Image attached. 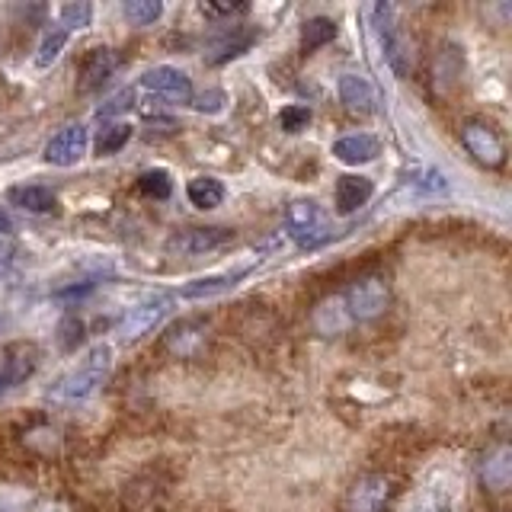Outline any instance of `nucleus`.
<instances>
[{
    "instance_id": "412c9836",
    "label": "nucleus",
    "mask_w": 512,
    "mask_h": 512,
    "mask_svg": "<svg viewBox=\"0 0 512 512\" xmlns=\"http://www.w3.org/2000/svg\"><path fill=\"white\" fill-rule=\"evenodd\" d=\"M253 42H256V32H253V29H237L231 39H224V42H218V45L212 48V55H208V61H212V64H224V61H231V58H237V55H244Z\"/></svg>"
},
{
    "instance_id": "6e6552de",
    "label": "nucleus",
    "mask_w": 512,
    "mask_h": 512,
    "mask_svg": "<svg viewBox=\"0 0 512 512\" xmlns=\"http://www.w3.org/2000/svg\"><path fill=\"white\" fill-rule=\"evenodd\" d=\"M375 16H378V36L384 45V55H388V64L394 68L397 77H404L410 71V42L404 39V32H400V26L394 23V7L378 4Z\"/></svg>"
},
{
    "instance_id": "a878e982",
    "label": "nucleus",
    "mask_w": 512,
    "mask_h": 512,
    "mask_svg": "<svg viewBox=\"0 0 512 512\" xmlns=\"http://www.w3.org/2000/svg\"><path fill=\"white\" fill-rule=\"evenodd\" d=\"M276 122H279V128L282 132H288V135H298V132H304V128L311 125V109L308 106H285L279 116H276Z\"/></svg>"
},
{
    "instance_id": "ddd939ff",
    "label": "nucleus",
    "mask_w": 512,
    "mask_h": 512,
    "mask_svg": "<svg viewBox=\"0 0 512 512\" xmlns=\"http://www.w3.org/2000/svg\"><path fill=\"white\" fill-rule=\"evenodd\" d=\"M378 154H381V141L375 135H365V132L343 135L340 141H333V157L340 160V164H349V167L368 164V160H375Z\"/></svg>"
},
{
    "instance_id": "5701e85b",
    "label": "nucleus",
    "mask_w": 512,
    "mask_h": 512,
    "mask_svg": "<svg viewBox=\"0 0 512 512\" xmlns=\"http://www.w3.org/2000/svg\"><path fill=\"white\" fill-rule=\"evenodd\" d=\"M64 45H68V29H61L58 23H52V29L45 32V39H42L39 52H36L39 68H48V64H52L64 52Z\"/></svg>"
},
{
    "instance_id": "423d86ee",
    "label": "nucleus",
    "mask_w": 512,
    "mask_h": 512,
    "mask_svg": "<svg viewBox=\"0 0 512 512\" xmlns=\"http://www.w3.org/2000/svg\"><path fill=\"white\" fill-rule=\"evenodd\" d=\"M461 144L468 148V154L477 160V164H484L490 170L506 164V144L487 122H464L461 125Z\"/></svg>"
},
{
    "instance_id": "f3484780",
    "label": "nucleus",
    "mask_w": 512,
    "mask_h": 512,
    "mask_svg": "<svg viewBox=\"0 0 512 512\" xmlns=\"http://www.w3.org/2000/svg\"><path fill=\"white\" fill-rule=\"evenodd\" d=\"M250 266L244 269H234V272H218V276H202V279H192L189 285H183V298H212L221 292H231L237 282H244L250 276Z\"/></svg>"
},
{
    "instance_id": "7ed1b4c3",
    "label": "nucleus",
    "mask_w": 512,
    "mask_h": 512,
    "mask_svg": "<svg viewBox=\"0 0 512 512\" xmlns=\"http://www.w3.org/2000/svg\"><path fill=\"white\" fill-rule=\"evenodd\" d=\"M343 308L349 314V320H378L384 311L391 308V285L384 276L372 272V276H362L356 282H349V288L343 292Z\"/></svg>"
},
{
    "instance_id": "c756f323",
    "label": "nucleus",
    "mask_w": 512,
    "mask_h": 512,
    "mask_svg": "<svg viewBox=\"0 0 512 512\" xmlns=\"http://www.w3.org/2000/svg\"><path fill=\"white\" fill-rule=\"evenodd\" d=\"M208 16H231V13H247V4H202Z\"/></svg>"
},
{
    "instance_id": "6ab92c4d",
    "label": "nucleus",
    "mask_w": 512,
    "mask_h": 512,
    "mask_svg": "<svg viewBox=\"0 0 512 512\" xmlns=\"http://www.w3.org/2000/svg\"><path fill=\"white\" fill-rule=\"evenodd\" d=\"M186 196L196 208H218L224 202V186L215 180V176H196V180H189L186 186Z\"/></svg>"
},
{
    "instance_id": "b1692460",
    "label": "nucleus",
    "mask_w": 512,
    "mask_h": 512,
    "mask_svg": "<svg viewBox=\"0 0 512 512\" xmlns=\"http://www.w3.org/2000/svg\"><path fill=\"white\" fill-rule=\"evenodd\" d=\"M122 10H125V20L132 26H151L160 20L164 4H160V0H128Z\"/></svg>"
},
{
    "instance_id": "a211bd4d",
    "label": "nucleus",
    "mask_w": 512,
    "mask_h": 512,
    "mask_svg": "<svg viewBox=\"0 0 512 512\" xmlns=\"http://www.w3.org/2000/svg\"><path fill=\"white\" fill-rule=\"evenodd\" d=\"M340 100L346 103L349 112H372L378 96H375V87L368 84L365 77L359 74H343L340 77Z\"/></svg>"
},
{
    "instance_id": "4468645a",
    "label": "nucleus",
    "mask_w": 512,
    "mask_h": 512,
    "mask_svg": "<svg viewBox=\"0 0 512 512\" xmlns=\"http://www.w3.org/2000/svg\"><path fill=\"white\" fill-rule=\"evenodd\" d=\"M375 196V183L368 176H340L336 183V212L340 215H352Z\"/></svg>"
},
{
    "instance_id": "9b49d317",
    "label": "nucleus",
    "mask_w": 512,
    "mask_h": 512,
    "mask_svg": "<svg viewBox=\"0 0 512 512\" xmlns=\"http://www.w3.org/2000/svg\"><path fill=\"white\" fill-rule=\"evenodd\" d=\"M141 87L151 90L157 96H164L170 103H192V84L183 71L170 68V64H160V68H151L141 74Z\"/></svg>"
},
{
    "instance_id": "c85d7f7f",
    "label": "nucleus",
    "mask_w": 512,
    "mask_h": 512,
    "mask_svg": "<svg viewBox=\"0 0 512 512\" xmlns=\"http://www.w3.org/2000/svg\"><path fill=\"white\" fill-rule=\"evenodd\" d=\"M128 106H132V90H122V93L112 96L109 106L100 109V119H109V116H116V112H125Z\"/></svg>"
},
{
    "instance_id": "9d476101",
    "label": "nucleus",
    "mask_w": 512,
    "mask_h": 512,
    "mask_svg": "<svg viewBox=\"0 0 512 512\" xmlns=\"http://www.w3.org/2000/svg\"><path fill=\"white\" fill-rule=\"evenodd\" d=\"M36 365H39V352L32 343L7 346L4 356H0V394L20 388V384L36 372Z\"/></svg>"
},
{
    "instance_id": "aec40b11",
    "label": "nucleus",
    "mask_w": 512,
    "mask_h": 512,
    "mask_svg": "<svg viewBox=\"0 0 512 512\" xmlns=\"http://www.w3.org/2000/svg\"><path fill=\"white\" fill-rule=\"evenodd\" d=\"M336 39V23L330 16H311L308 23L301 26V48L304 52H317Z\"/></svg>"
},
{
    "instance_id": "dca6fc26",
    "label": "nucleus",
    "mask_w": 512,
    "mask_h": 512,
    "mask_svg": "<svg viewBox=\"0 0 512 512\" xmlns=\"http://www.w3.org/2000/svg\"><path fill=\"white\" fill-rule=\"evenodd\" d=\"M480 480L484 487L493 493H506L512 484V452L509 445H496L493 452L484 458V468H480Z\"/></svg>"
},
{
    "instance_id": "4be33fe9",
    "label": "nucleus",
    "mask_w": 512,
    "mask_h": 512,
    "mask_svg": "<svg viewBox=\"0 0 512 512\" xmlns=\"http://www.w3.org/2000/svg\"><path fill=\"white\" fill-rule=\"evenodd\" d=\"M128 138H132V125L125 122H112V125H103L100 128V138H96V154L100 157H109V154H119Z\"/></svg>"
},
{
    "instance_id": "20e7f679",
    "label": "nucleus",
    "mask_w": 512,
    "mask_h": 512,
    "mask_svg": "<svg viewBox=\"0 0 512 512\" xmlns=\"http://www.w3.org/2000/svg\"><path fill=\"white\" fill-rule=\"evenodd\" d=\"M170 311H173V295H167V292H154L148 298H141L135 308L122 317V324H119L122 340L135 343L141 336H148L154 327H160V320H164Z\"/></svg>"
},
{
    "instance_id": "f03ea898",
    "label": "nucleus",
    "mask_w": 512,
    "mask_h": 512,
    "mask_svg": "<svg viewBox=\"0 0 512 512\" xmlns=\"http://www.w3.org/2000/svg\"><path fill=\"white\" fill-rule=\"evenodd\" d=\"M285 231L301 250H317L333 237V224L314 199H295L285 208Z\"/></svg>"
},
{
    "instance_id": "f257e3e1",
    "label": "nucleus",
    "mask_w": 512,
    "mask_h": 512,
    "mask_svg": "<svg viewBox=\"0 0 512 512\" xmlns=\"http://www.w3.org/2000/svg\"><path fill=\"white\" fill-rule=\"evenodd\" d=\"M109 368H112V349L106 343H96L84 356V362L74 365L68 375L58 378V384L48 391V397H55V400H84L106 381Z\"/></svg>"
},
{
    "instance_id": "f8f14e48",
    "label": "nucleus",
    "mask_w": 512,
    "mask_h": 512,
    "mask_svg": "<svg viewBox=\"0 0 512 512\" xmlns=\"http://www.w3.org/2000/svg\"><path fill=\"white\" fill-rule=\"evenodd\" d=\"M119 68V55L112 48H90L84 64H80V80H77V90L80 93H93L100 90L106 80L116 74Z\"/></svg>"
},
{
    "instance_id": "1a4fd4ad",
    "label": "nucleus",
    "mask_w": 512,
    "mask_h": 512,
    "mask_svg": "<svg viewBox=\"0 0 512 512\" xmlns=\"http://www.w3.org/2000/svg\"><path fill=\"white\" fill-rule=\"evenodd\" d=\"M87 144H90V135H87V125H64L58 135H52V141L45 144V160L52 167H74L80 157L87 154Z\"/></svg>"
},
{
    "instance_id": "7c9ffc66",
    "label": "nucleus",
    "mask_w": 512,
    "mask_h": 512,
    "mask_svg": "<svg viewBox=\"0 0 512 512\" xmlns=\"http://www.w3.org/2000/svg\"><path fill=\"white\" fill-rule=\"evenodd\" d=\"M10 266H13V250L7 244H0V279L10 276Z\"/></svg>"
},
{
    "instance_id": "cd10ccee",
    "label": "nucleus",
    "mask_w": 512,
    "mask_h": 512,
    "mask_svg": "<svg viewBox=\"0 0 512 512\" xmlns=\"http://www.w3.org/2000/svg\"><path fill=\"white\" fill-rule=\"evenodd\" d=\"M192 106L199 112H221L224 109V93L221 90H208L202 96H192Z\"/></svg>"
},
{
    "instance_id": "2f4dec72",
    "label": "nucleus",
    "mask_w": 512,
    "mask_h": 512,
    "mask_svg": "<svg viewBox=\"0 0 512 512\" xmlns=\"http://www.w3.org/2000/svg\"><path fill=\"white\" fill-rule=\"evenodd\" d=\"M13 231H16L13 218L7 215V208H0V237H7V234H13Z\"/></svg>"
},
{
    "instance_id": "39448f33",
    "label": "nucleus",
    "mask_w": 512,
    "mask_h": 512,
    "mask_svg": "<svg viewBox=\"0 0 512 512\" xmlns=\"http://www.w3.org/2000/svg\"><path fill=\"white\" fill-rule=\"evenodd\" d=\"M391 496H394V484L388 474H362L346 490L343 512H384Z\"/></svg>"
},
{
    "instance_id": "2eb2a0df",
    "label": "nucleus",
    "mask_w": 512,
    "mask_h": 512,
    "mask_svg": "<svg viewBox=\"0 0 512 512\" xmlns=\"http://www.w3.org/2000/svg\"><path fill=\"white\" fill-rule=\"evenodd\" d=\"M7 199H10V205L23 208V212H32V215H48V212H55V208H58L55 192L45 189V186H36V183L10 186Z\"/></svg>"
},
{
    "instance_id": "0eeeda50",
    "label": "nucleus",
    "mask_w": 512,
    "mask_h": 512,
    "mask_svg": "<svg viewBox=\"0 0 512 512\" xmlns=\"http://www.w3.org/2000/svg\"><path fill=\"white\" fill-rule=\"evenodd\" d=\"M234 231L231 228H221V224H208V228H186V231H176L167 240V250L170 253H180V256H202V253H212L224 244H231Z\"/></svg>"
},
{
    "instance_id": "bb28decb",
    "label": "nucleus",
    "mask_w": 512,
    "mask_h": 512,
    "mask_svg": "<svg viewBox=\"0 0 512 512\" xmlns=\"http://www.w3.org/2000/svg\"><path fill=\"white\" fill-rule=\"evenodd\" d=\"M90 20H93V7L84 4V0H77V4H68V7L61 10L58 26H61V29H68V36H71L74 29H87Z\"/></svg>"
},
{
    "instance_id": "393cba45",
    "label": "nucleus",
    "mask_w": 512,
    "mask_h": 512,
    "mask_svg": "<svg viewBox=\"0 0 512 512\" xmlns=\"http://www.w3.org/2000/svg\"><path fill=\"white\" fill-rule=\"evenodd\" d=\"M138 189L144 192V196H151V199H167L170 192H173V180H170V173L167 170H144L138 176Z\"/></svg>"
}]
</instances>
